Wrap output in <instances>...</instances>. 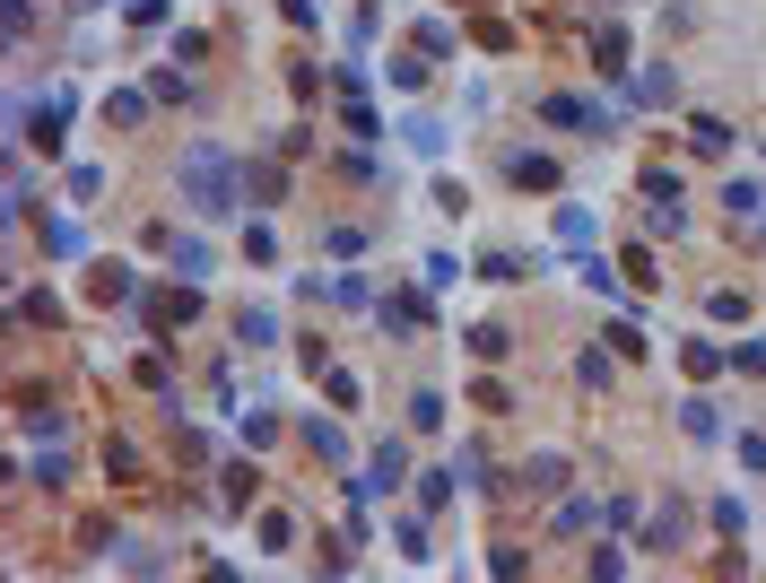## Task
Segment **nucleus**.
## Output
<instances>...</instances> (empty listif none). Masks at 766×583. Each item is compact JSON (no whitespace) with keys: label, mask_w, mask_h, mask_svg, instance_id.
<instances>
[{"label":"nucleus","mask_w":766,"mask_h":583,"mask_svg":"<svg viewBox=\"0 0 766 583\" xmlns=\"http://www.w3.org/2000/svg\"><path fill=\"white\" fill-rule=\"evenodd\" d=\"M236 340H245V349H270V340H279V314H270V305H245V314H236Z\"/></svg>","instance_id":"nucleus-7"},{"label":"nucleus","mask_w":766,"mask_h":583,"mask_svg":"<svg viewBox=\"0 0 766 583\" xmlns=\"http://www.w3.org/2000/svg\"><path fill=\"white\" fill-rule=\"evenodd\" d=\"M679 427H688L697 445H714V401H688V410H679Z\"/></svg>","instance_id":"nucleus-22"},{"label":"nucleus","mask_w":766,"mask_h":583,"mask_svg":"<svg viewBox=\"0 0 766 583\" xmlns=\"http://www.w3.org/2000/svg\"><path fill=\"white\" fill-rule=\"evenodd\" d=\"M540 114H549V122H566V131H601V105H584V97H549Z\"/></svg>","instance_id":"nucleus-8"},{"label":"nucleus","mask_w":766,"mask_h":583,"mask_svg":"<svg viewBox=\"0 0 766 583\" xmlns=\"http://www.w3.org/2000/svg\"><path fill=\"white\" fill-rule=\"evenodd\" d=\"M453 479H462V470H427V479H418V505H444V496H453Z\"/></svg>","instance_id":"nucleus-30"},{"label":"nucleus","mask_w":766,"mask_h":583,"mask_svg":"<svg viewBox=\"0 0 766 583\" xmlns=\"http://www.w3.org/2000/svg\"><path fill=\"white\" fill-rule=\"evenodd\" d=\"M18 323H44V332H53V323H61V296H53V288H26V296H18Z\"/></svg>","instance_id":"nucleus-11"},{"label":"nucleus","mask_w":766,"mask_h":583,"mask_svg":"<svg viewBox=\"0 0 766 583\" xmlns=\"http://www.w3.org/2000/svg\"><path fill=\"white\" fill-rule=\"evenodd\" d=\"M644 201H679V175L671 166H644Z\"/></svg>","instance_id":"nucleus-28"},{"label":"nucleus","mask_w":766,"mask_h":583,"mask_svg":"<svg viewBox=\"0 0 766 583\" xmlns=\"http://www.w3.org/2000/svg\"><path fill=\"white\" fill-rule=\"evenodd\" d=\"M245 192H261V201H279V192H288V175H279V166H245Z\"/></svg>","instance_id":"nucleus-25"},{"label":"nucleus","mask_w":766,"mask_h":583,"mask_svg":"<svg viewBox=\"0 0 766 583\" xmlns=\"http://www.w3.org/2000/svg\"><path fill=\"white\" fill-rule=\"evenodd\" d=\"M506 183H514V192H557V166L522 148V157H506Z\"/></svg>","instance_id":"nucleus-5"},{"label":"nucleus","mask_w":766,"mask_h":583,"mask_svg":"<svg viewBox=\"0 0 766 583\" xmlns=\"http://www.w3.org/2000/svg\"><path fill=\"white\" fill-rule=\"evenodd\" d=\"M88 296H105V305H131V296H139V279H131L123 261H97V270H88Z\"/></svg>","instance_id":"nucleus-6"},{"label":"nucleus","mask_w":766,"mask_h":583,"mask_svg":"<svg viewBox=\"0 0 766 583\" xmlns=\"http://www.w3.org/2000/svg\"><path fill=\"white\" fill-rule=\"evenodd\" d=\"M679 366H688V374H697V383H706V374H723V366H732V357L714 349V340H679Z\"/></svg>","instance_id":"nucleus-9"},{"label":"nucleus","mask_w":766,"mask_h":583,"mask_svg":"<svg viewBox=\"0 0 766 583\" xmlns=\"http://www.w3.org/2000/svg\"><path fill=\"white\" fill-rule=\"evenodd\" d=\"M471 9H497V0H471Z\"/></svg>","instance_id":"nucleus-37"},{"label":"nucleus","mask_w":766,"mask_h":583,"mask_svg":"<svg viewBox=\"0 0 766 583\" xmlns=\"http://www.w3.org/2000/svg\"><path fill=\"white\" fill-rule=\"evenodd\" d=\"M480 279H497V288H514V279H522V261H514V253H488V261H480Z\"/></svg>","instance_id":"nucleus-35"},{"label":"nucleus","mask_w":766,"mask_h":583,"mask_svg":"<svg viewBox=\"0 0 766 583\" xmlns=\"http://www.w3.org/2000/svg\"><path fill=\"white\" fill-rule=\"evenodd\" d=\"M514 349V340H506V332H497V323H480V332H471V357H480V366H497V357H506Z\"/></svg>","instance_id":"nucleus-20"},{"label":"nucleus","mask_w":766,"mask_h":583,"mask_svg":"<svg viewBox=\"0 0 766 583\" xmlns=\"http://www.w3.org/2000/svg\"><path fill=\"white\" fill-rule=\"evenodd\" d=\"M723 201H732V218H758V210H766V192L750 183V175H732V183H723Z\"/></svg>","instance_id":"nucleus-14"},{"label":"nucleus","mask_w":766,"mask_h":583,"mask_svg":"<svg viewBox=\"0 0 766 583\" xmlns=\"http://www.w3.org/2000/svg\"><path fill=\"white\" fill-rule=\"evenodd\" d=\"M401 131H409V148H418V157H436V148H444V122H427V114H409Z\"/></svg>","instance_id":"nucleus-18"},{"label":"nucleus","mask_w":766,"mask_h":583,"mask_svg":"<svg viewBox=\"0 0 766 583\" xmlns=\"http://www.w3.org/2000/svg\"><path fill=\"white\" fill-rule=\"evenodd\" d=\"M593 70L601 79H628V26H593Z\"/></svg>","instance_id":"nucleus-4"},{"label":"nucleus","mask_w":766,"mask_h":583,"mask_svg":"<svg viewBox=\"0 0 766 583\" xmlns=\"http://www.w3.org/2000/svg\"><path fill=\"white\" fill-rule=\"evenodd\" d=\"M227 505H254V462H227Z\"/></svg>","instance_id":"nucleus-34"},{"label":"nucleus","mask_w":766,"mask_h":583,"mask_svg":"<svg viewBox=\"0 0 766 583\" xmlns=\"http://www.w3.org/2000/svg\"><path fill=\"white\" fill-rule=\"evenodd\" d=\"M619 270H628L637 288H662V270H653V253H644V244H628V253H619Z\"/></svg>","instance_id":"nucleus-19"},{"label":"nucleus","mask_w":766,"mask_h":583,"mask_svg":"<svg viewBox=\"0 0 766 583\" xmlns=\"http://www.w3.org/2000/svg\"><path fill=\"white\" fill-rule=\"evenodd\" d=\"M471 35H480V44H488V53H514V26H506V18H480V26H471Z\"/></svg>","instance_id":"nucleus-33"},{"label":"nucleus","mask_w":766,"mask_h":583,"mask_svg":"<svg viewBox=\"0 0 766 583\" xmlns=\"http://www.w3.org/2000/svg\"><path fill=\"white\" fill-rule=\"evenodd\" d=\"M26 139H35V148H44V157H61V97H44V105H26Z\"/></svg>","instance_id":"nucleus-3"},{"label":"nucleus","mask_w":766,"mask_h":583,"mask_svg":"<svg viewBox=\"0 0 766 583\" xmlns=\"http://www.w3.org/2000/svg\"><path fill=\"white\" fill-rule=\"evenodd\" d=\"M174 270H183V279H210V244H201V235H192V244H174Z\"/></svg>","instance_id":"nucleus-21"},{"label":"nucleus","mask_w":766,"mask_h":583,"mask_svg":"<svg viewBox=\"0 0 766 583\" xmlns=\"http://www.w3.org/2000/svg\"><path fill=\"white\" fill-rule=\"evenodd\" d=\"M409 427H418V436L444 427V392H409Z\"/></svg>","instance_id":"nucleus-15"},{"label":"nucleus","mask_w":766,"mask_h":583,"mask_svg":"<svg viewBox=\"0 0 766 583\" xmlns=\"http://www.w3.org/2000/svg\"><path fill=\"white\" fill-rule=\"evenodd\" d=\"M105 470H114V479H139V445H131V436H114V445H105Z\"/></svg>","instance_id":"nucleus-24"},{"label":"nucleus","mask_w":766,"mask_h":583,"mask_svg":"<svg viewBox=\"0 0 766 583\" xmlns=\"http://www.w3.org/2000/svg\"><path fill=\"white\" fill-rule=\"evenodd\" d=\"M105 122H123V131H131V122H148V97H131V88H114V97H105Z\"/></svg>","instance_id":"nucleus-17"},{"label":"nucleus","mask_w":766,"mask_h":583,"mask_svg":"<svg viewBox=\"0 0 766 583\" xmlns=\"http://www.w3.org/2000/svg\"><path fill=\"white\" fill-rule=\"evenodd\" d=\"M644 549H679V505H671V514H653V523H644Z\"/></svg>","instance_id":"nucleus-23"},{"label":"nucleus","mask_w":766,"mask_h":583,"mask_svg":"<svg viewBox=\"0 0 766 583\" xmlns=\"http://www.w3.org/2000/svg\"><path fill=\"white\" fill-rule=\"evenodd\" d=\"M688 139H697V157H723V148H732V122L697 114V122H688Z\"/></svg>","instance_id":"nucleus-12"},{"label":"nucleus","mask_w":766,"mask_h":583,"mask_svg":"<svg viewBox=\"0 0 766 583\" xmlns=\"http://www.w3.org/2000/svg\"><path fill=\"white\" fill-rule=\"evenodd\" d=\"M644 227H653V235H679V227H688V210H679V201H653V210H644Z\"/></svg>","instance_id":"nucleus-26"},{"label":"nucleus","mask_w":766,"mask_h":583,"mask_svg":"<svg viewBox=\"0 0 766 583\" xmlns=\"http://www.w3.org/2000/svg\"><path fill=\"white\" fill-rule=\"evenodd\" d=\"M418 53H453V26L444 18H418Z\"/></svg>","instance_id":"nucleus-27"},{"label":"nucleus","mask_w":766,"mask_h":583,"mask_svg":"<svg viewBox=\"0 0 766 583\" xmlns=\"http://www.w3.org/2000/svg\"><path fill=\"white\" fill-rule=\"evenodd\" d=\"M522 487H540V496H557V487H566V462H557V453H531V462H522Z\"/></svg>","instance_id":"nucleus-10"},{"label":"nucleus","mask_w":766,"mask_h":583,"mask_svg":"<svg viewBox=\"0 0 766 583\" xmlns=\"http://www.w3.org/2000/svg\"><path fill=\"white\" fill-rule=\"evenodd\" d=\"M261 549H296V523L288 514H261Z\"/></svg>","instance_id":"nucleus-31"},{"label":"nucleus","mask_w":766,"mask_h":583,"mask_svg":"<svg viewBox=\"0 0 766 583\" xmlns=\"http://www.w3.org/2000/svg\"><path fill=\"white\" fill-rule=\"evenodd\" d=\"M131 374H139V383H148V392H166V401H174V383H166V357H157V349L139 357V366H131Z\"/></svg>","instance_id":"nucleus-32"},{"label":"nucleus","mask_w":766,"mask_h":583,"mask_svg":"<svg viewBox=\"0 0 766 583\" xmlns=\"http://www.w3.org/2000/svg\"><path fill=\"white\" fill-rule=\"evenodd\" d=\"M192 314H201V288H157V296H139V323H148V340H174Z\"/></svg>","instance_id":"nucleus-2"},{"label":"nucleus","mask_w":766,"mask_h":583,"mask_svg":"<svg viewBox=\"0 0 766 583\" xmlns=\"http://www.w3.org/2000/svg\"><path fill=\"white\" fill-rule=\"evenodd\" d=\"M732 366H741V374H766V340H750V349H732Z\"/></svg>","instance_id":"nucleus-36"},{"label":"nucleus","mask_w":766,"mask_h":583,"mask_svg":"<svg viewBox=\"0 0 766 583\" xmlns=\"http://www.w3.org/2000/svg\"><path fill=\"white\" fill-rule=\"evenodd\" d=\"M383 323H401V332H418V323H427V296H409V288H401V296H383Z\"/></svg>","instance_id":"nucleus-13"},{"label":"nucleus","mask_w":766,"mask_h":583,"mask_svg":"<svg viewBox=\"0 0 766 583\" xmlns=\"http://www.w3.org/2000/svg\"><path fill=\"white\" fill-rule=\"evenodd\" d=\"M323 392H331L340 410H358V374H340V366H323Z\"/></svg>","instance_id":"nucleus-29"},{"label":"nucleus","mask_w":766,"mask_h":583,"mask_svg":"<svg viewBox=\"0 0 766 583\" xmlns=\"http://www.w3.org/2000/svg\"><path fill=\"white\" fill-rule=\"evenodd\" d=\"M305 445H314L323 462H349V445H340V427H323V418H305Z\"/></svg>","instance_id":"nucleus-16"},{"label":"nucleus","mask_w":766,"mask_h":583,"mask_svg":"<svg viewBox=\"0 0 766 583\" xmlns=\"http://www.w3.org/2000/svg\"><path fill=\"white\" fill-rule=\"evenodd\" d=\"M183 201H192L201 218H227V210L245 201V175H236V157H218V148H192V157H183Z\"/></svg>","instance_id":"nucleus-1"}]
</instances>
